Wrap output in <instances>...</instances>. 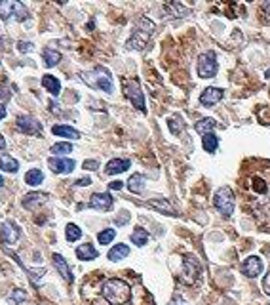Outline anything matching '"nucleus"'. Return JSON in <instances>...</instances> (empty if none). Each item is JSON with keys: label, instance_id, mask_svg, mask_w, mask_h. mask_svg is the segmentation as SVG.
Here are the masks:
<instances>
[{"label": "nucleus", "instance_id": "1", "mask_svg": "<svg viewBox=\"0 0 270 305\" xmlns=\"http://www.w3.org/2000/svg\"><path fill=\"white\" fill-rule=\"evenodd\" d=\"M238 185L245 214L261 229L270 231V160H245Z\"/></svg>", "mask_w": 270, "mask_h": 305}, {"label": "nucleus", "instance_id": "2", "mask_svg": "<svg viewBox=\"0 0 270 305\" xmlns=\"http://www.w3.org/2000/svg\"><path fill=\"white\" fill-rule=\"evenodd\" d=\"M101 296L111 305H126L131 300V286L122 278H109L101 286Z\"/></svg>", "mask_w": 270, "mask_h": 305}, {"label": "nucleus", "instance_id": "3", "mask_svg": "<svg viewBox=\"0 0 270 305\" xmlns=\"http://www.w3.org/2000/svg\"><path fill=\"white\" fill-rule=\"evenodd\" d=\"M152 33H154V23L147 17H141L137 21V27L133 31L131 38L128 40V46L133 50H145V46L149 44V38L152 36Z\"/></svg>", "mask_w": 270, "mask_h": 305}, {"label": "nucleus", "instance_id": "4", "mask_svg": "<svg viewBox=\"0 0 270 305\" xmlns=\"http://www.w3.org/2000/svg\"><path fill=\"white\" fill-rule=\"evenodd\" d=\"M80 78L84 80L88 86L103 90V92H107V94L113 92V76H111V73H109L105 67H97V69H93L91 73H82L80 74Z\"/></svg>", "mask_w": 270, "mask_h": 305}, {"label": "nucleus", "instance_id": "5", "mask_svg": "<svg viewBox=\"0 0 270 305\" xmlns=\"http://www.w3.org/2000/svg\"><path fill=\"white\" fill-rule=\"evenodd\" d=\"M122 88H124V96L128 98L129 102L133 103L135 109H139L141 113H147L145 107V96H143L141 84L137 78H122Z\"/></svg>", "mask_w": 270, "mask_h": 305}, {"label": "nucleus", "instance_id": "6", "mask_svg": "<svg viewBox=\"0 0 270 305\" xmlns=\"http://www.w3.org/2000/svg\"><path fill=\"white\" fill-rule=\"evenodd\" d=\"M213 204H215V208H217L225 218H228V216L234 212V206H236L234 191L230 189V187H227V185H225V187H219L213 197Z\"/></svg>", "mask_w": 270, "mask_h": 305}, {"label": "nucleus", "instance_id": "7", "mask_svg": "<svg viewBox=\"0 0 270 305\" xmlns=\"http://www.w3.org/2000/svg\"><path fill=\"white\" fill-rule=\"evenodd\" d=\"M29 17V12L25 8V4L21 2H14V0H4L0 2V19L4 21H25Z\"/></svg>", "mask_w": 270, "mask_h": 305}, {"label": "nucleus", "instance_id": "8", "mask_svg": "<svg viewBox=\"0 0 270 305\" xmlns=\"http://www.w3.org/2000/svg\"><path fill=\"white\" fill-rule=\"evenodd\" d=\"M217 54L215 52H206L198 58V74L202 78H211L217 74Z\"/></svg>", "mask_w": 270, "mask_h": 305}, {"label": "nucleus", "instance_id": "9", "mask_svg": "<svg viewBox=\"0 0 270 305\" xmlns=\"http://www.w3.org/2000/svg\"><path fill=\"white\" fill-rule=\"evenodd\" d=\"M200 273H202L200 262L194 256L186 254L185 258H183V280H185L186 284H194L200 278Z\"/></svg>", "mask_w": 270, "mask_h": 305}, {"label": "nucleus", "instance_id": "10", "mask_svg": "<svg viewBox=\"0 0 270 305\" xmlns=\"http://www.w3.org/2000/svg\"><path fill=\"white\" fill-rule=\"evenodd\" d=\"M17 128H19V132H23L27 136H40L42 134V124L36 118L27 115L17 116Z\"/></svg>", "mask_w": 270, "mask_h": 305}, {"label": "nucleus", "instance_id": "11", "mask_svg": "<svg viewBox=\"0 0 270 305\" xmlns=\"http://www.w3.org/2000/svg\"><path fill=\"white\" fill-rule=\"evenodd\" d=\"M19 237H21V229L15 225L14 221H4L2 223V227H0V238H2L4 244L12 246V244H15L19 240Z\"/></svg>", "mask_w": 270, "mask_h": 305}, {"label": "nucleus", "instance_id": "12", "mask_svg": "<svg viewBox=\"0 0 270 305\" xmlns=\"http://www.w3.org/2000/svg\"><path fill=\"white\" fill-rule=\"evenodd\" d=\"M225 98V92L221 90V88H206L204 92H202V96H200V103L204 105V107H213L217 103L221 102Z\"/></svg>", "mask_w": 270, "mask_h": 305}, {"label": "nucleus", "instance_id": "13", "mask_svg": "<svg viewBox=\"0 0 270 305\" xmlns=\"http://www.w3.org/2000/svg\"><path fill=\"white\" fill-rule=\"evenodd\" d=\"M113 203H114L113 197L109 193H95V195H91L88 206L90 208H95V210H101V212H107V210L113 208Z\"/></svg>", "mask_w": 270, "mask_h": 305}, {"label": "nucleus", "instance_id": "14", "mask_svg": "<svg viewBox=\"0 0 270 305\" xmlns=\"http://www.w3.org/2000/svg\"><path fill=\"white\" fill-rule=\"evenodd\" d=\"M242 273L245 276H249V278H255L263 273V262H261V258H257V256H249L245 262L242 263Z\"/></svg>", "mask_w": 270, "mask_h": 305}, {"label": "nucleus", "instance_id": "15", "mask_svg": "<svg viewBox=\"0 0 270 305\" xmlns=\"http://www.w3.org/2000/svg\"><path fill=\"white\" fill-rule=\"evenodd\" d=\"M48 164H50L52 172H56V174H71L76 166V162L71 159H50Z\"/></svg>", "mask_w": 270, "mask_h": 305}, {"label": "nucleus", "instance_id": "16", "mask_svg": "<svg viewBox=\"0 0 270 305\" xmlns=\"http://www.w3.org/2000/svg\"><path fill=\"white\" fill-rule=\"evenodd\" d=\"M129 166H131V162L128 159H113L107 162V168H105V172L109 175H116V174H122V172H126Z\"/></svg>", "mask_w": 270, "mask_h": 305}, {"label": "nucleus", "instance_id": "17", "mask_svg": "<svg viewBox=\"0 0 270 305\" xmlns=\"http://www.w3.org/2000/svg\"><path fill=\"white\" fill-rule=\"evenodd\" d=\"M48 203V195L46 193H29L23 197V201L21 204L29 208V210H32V208H36V206H42V204Z\"/></svg>", "mask_w": 270, "mask_h": 305}, {"label": "nucleus", "instance_id": "18", "mask_svg": "<svg viewBox=\"0 0 270 305\" xmlns=\"http://www.w3.org/2000/svg\"><path fill=\"white\" fill-rule=\"evenodd\" d=\"M52 260H54V265H56V269L59 271V275L63 276L67 282H72L71 267H69V263L65 262V258H63L61 254H54V256H52Z\"/></svg>", "mask_w": 270, "mask_h": 305}, {"label": "nucleus", "instance_id": "19", "mask_svg": "<svg viewBox=\"0 0 270 305\" xmlns=\"http://www.w3.org/2000/svg\"><path fill=\"white\" fill-rule=\"evenodd\" d=\"M149 206L158 210V212H162V214H166V216H177L173 204L168 199H152V201H149Z\"/></svg>", "mask_w": 270, "mask_h": 305}, {"label": "nucleus", "instance_id": "20", "mask_svg": "<svg viewBox=\"0 0 270 305\" xmlns=\"http://www.w3.org/2000/svg\"><path fill=\"white\" fill-rule=\"evenodd\" d=\"M97 256H99L97 250L93 248V244H90V242L80 244V246L76 248V258L82 260V262H91V260H95Z\"/></svg>", "mask_w": 270, "mask_h": 305}, {"label": "nucleus", "instance_id": "21", "mask_svg": "<svg viewBox=\"0 0 270 305\" xmlns=\"http://www.w3.org/2000/svg\"><path fill=\"white\" fill-rule=\"evenodd\" d=\"M54 136H59V137H67V139H80V132L74 130L72 126H65V124H56L54 128Z\"/></svg>", "mask_w": 270, "mask_h": 305}, {"label": "nucleus", "instance_id": "22", "mask_svg": "<svg viewBox=\"0 0 270 305\" xmlns=\"http://www.w3.org/2000/svg\"><path fill=\"white\" fill-rule=\"evenodd\" d=\"M164 8H166L168 15H171V17H185L188 14V10H186L181 2H166Z\"/></svg>", "mask_w": 270, "mask_h": 305}, {"label": "nucleus", "instance_id": "23", "mask_svg": "<svg viewBox=\"0 0 270 305\" xmlns=\"http://www.w3.org/2000/svg\"><path fill=\"white\" fill-rule=\"evenodd\" d=\"M145 181H147V177L143 174H133L131 177L128 179V189L131 191V193H143V189H145Z\"/></svg>", "mask_w": 270, "mask_h": 305}, {"label": "nucleus", "instance_id": "24", "mask_svg": "<svg viewBox=\"0 0 270 305\" xmlns=\"http://www.w3.org/2000/svg\"><path fill=\"white\" fill-rule=\"evenodd\" d=\"M42 86L46 88L52 96H59V92H61V84H59V80H57L56 76H52V74H44Z\"/></svg>", "mask_w": 270, "mask_h": 305}, {"label": "nucleus", "instance_id": "25", "mask_svg": "<svg viewBox=\"0 0 270 305\" xmlns=\"http://www.w3.org/2000/svg\"><path fill=\"white\" fill-rule=\"evenodd\" d=\"M202 145H204V151H208V153H215L217 147H219V137L215 136L213 132H210V134L202 136Z\"/></svg>", "mask_w": 270, "mask_h": 305}, {"label": "nucleus", "instance_id": "26", "mask_svg": "<svg viewBox=\"0 0 270 305\" xmlns=\"http://www.w3.org/2000/svg\"><path fill=\"white\" fill-rule=\"evenodd\" d=\"M129 254V248L126 244H116L109 250V260L111 262H120V260H124L126 256Z\"/></svg>", "mask_w": 270, "mask_h": 305}, {"label": "nucleus", "instance_id": "27", "mask_svg": "<svg viewBox=\"0 0 270 305\" xmlns=\"http://www.w3.org/2000/svg\"><path fill=\"white\" fill-rule=\"evenodd\" d=\"M215 126H217V122H215L213 118H202V120H198V122L194 124V130L198 132L200 136H206V134L213 132Z\"/></svg>", "mask_w": 270, "mask_h": 305}, {"label": "nucleus", "instance_id": "28", "mask_svg": "<svg viewBox=\"0 0 270 305\" xmlns=\"http://www.w3.org/2000/svg\"><path fill=\"white\" fill-rule=\"evenodd\" d=\"M0 170H4V172H8V174H15L17 170H19V162L12 157H8V155H4L2 159H0Z\"/></svg>", "mask_w": 270, "mask_h": 305}, {"label": "nucleus", "instance_id": "29", "mask_svg": "<svg viewBox=\"0 0 270 305\" xmlns=\"http://www.w3.org/2000/svg\"><path fill=\"white\" fill-rule=\"evenodd\" d=\"M59 61H61V54L57 50H50V48L44 50V63H46V67H56Z\"/></svg>", "mask_w": 270, "mask_h": 305}, {"label": "nucleus", "instance_id": "30", "mask_svg": "<svg viewBox=\"0 0 270 305\" xmlns=\"http://www.w3.org/2000/svg\"><path fill=\"white\" fill-rule=\"evenodd\" d=\"M131 242H133L135 246H145V244L149 242V233L145 231L143 227H137L135 231L131 233Z\"/></svg>", "mask_w": 270, "mask_h": 305}, {"label": "nucleus", "instance_id": "31", "mask_svg": "<svg viewBox=\"0 0 270 305\" xmlns=\"http://www.w3.org/2000/svg\"><path fill=\"white\" fill-rule=\"evenodd\" d=\"M25 181H27L29 185H40V183L44 181L42 170H38V168H32V170H29L27 174H25Z\"/></svg>", "mask_w": 270, "mask_h": 305}, {"label": "nucleus", "instance_id": "32", "mask_svg": "<svg viewBox=\"0 0 270 305\" xmlns=\"http://www.w3.org/2000/svg\"><path fill=\"white\" fill-rule=\"evenodd\" d=\"M65 237H67V240H69V242H76V240L82 237V231H80V227H78V225L69 223V225L65 227Z\"/></svg>", "mask_w": 270, "mask_h": 305}, {"label": "nucleus", "instance_id": "33", "mask_svg": "<svg viewBox=\"0 0 270 305\" xmlns=\"http://www.w3.org/2000/svg\"><path fill=\"white\" fill-rule=\"evenodd\" d=\"M52 153L57 155V157L69 155V153H72V145L71 143H67V141H63V143H56V145H52Z\"/></svg>", "mask_w": 270, "mask_h": 305}, {"label": "nucleus", "instance_id": "34", "mask_svg": "<svg viewBox=\"0 0 270 305\" xmlns=\"http://www.w3.org/2000/svg\"><path fill=\"white\" fill-rule=\"evenodd\" d=\"M114 237H116V231L114 229H105V231H101L99 235H97V240H99V244H111L114 240Z\"/></svg>", "mask_w": 270, "mask_h": 305}, {"label": "nucleus", "instance_id": "35", "mask_svg": "<svg viewBox=\"0 0 270 305\" xmlns=\"http://www.w3.org/2000/svg\"><path fill=\"white\" fill-rule=\"evenodd\" d=\"M168 126H170V130H171V134H175V136H179L181 132H183V128H185V122L179 118H170L168 120Z\"/></svg>", "mask_w": 270, "mask_h": 305}, {"label": "nucleus", "instance_id": "36", "mask_svg": "<svg viewBox=\"0 0 270 305\" xmlns=\"http://www.w3.org/2000/svg\"><path fill=\"white\" fill-rule=\"evenodd\" d=\"M27 300V292L25 290H19V288H15L14 292H12V304H23Z\"/></svg>", "mask_w": 270, "mask_h": 305}, {"label": "nucleus", "instance_id": "37", "mask_svg": "<svg viewBox=\"0 0 270 305\" xmlns=\"http://www.w3.org/2000/svg\"><path fill=\"white\" fill-rule=\"evenodd\" d=\"M261 14H263V21L270 23V2H263L261 4Z\"/></svg>", "mask_w": 270, "mask_h": 305}, {"label": "nucleus", "instance_id": "38", "mask_svg": "<svg viewBox=\"0 0 270 305\" xmlns=\"http://www.w3.org/2000/svg\"><path fill=\"white\" fill-rule=\"evenodd\" d=\"M84 168L86 170H97V168H99V162H97V160H86Z\"/></svg>", "mask_w": 270, "mask_h": 305}, {"label": "nucleus", "instance_id": "39", "mask_svg": "<svg viewBox=\"0 0 270 305\" xmlns=\"http://www.w3.org/2000/svg\"><path fill=\"white\" fill-rule=\"evenodd\" d=\"M263 290H265L267 296H270V273L265 276V280H263Z\"/></svg>", "mask_w": 270, "mask_h": 305}, {"label": "nucleus", "instance_id": "40", "mask_svg": "<svg viewBox=\"0 0 270 305\" xmlns=\"http://www.w3.org/2000/svg\"><path fill=\"white\" fill-rule=\"evenodd\" d=\"M90 183H91V179H90V177H82V179H78L74 185H76V187H86V185H90Z\"/></svg>", "mask_w": 270, "mask_h": 305}, {"label": "nucleus", "instance_id": "41", "mask_svg": "<svg viewBox=\"0 0 270 305\" xmlns=\"http://www.w3.org/2000/svg\"><path fill=\"white\" fill-rule=\"evenodd\" d=\"M17 48H19L21 52H30V50H32V46H30L29 42H19L17 44Z\"/></svg>", "mask_w": 270, "mask_h": 305}, {"label": "nucleus", "instance_id": "42", "mask_svg": "<svg viewBox=\"0 0 270 305\" xmlns=\"http://www.w3.org/2000/svg\"><path fill=\"white\" fill-rule=\"evenodd\" d=\"M122 187H124V183H122V181H113V183L109 185V189H113V191H120Z\"/></svg>", "mask_w": 270, "mask_h": 305}, {"label": "nucleus", "instance_id": "43", "mask_svg": "<svg viewBox=\"0 0 270 305\" xmlns=\"http://www.w3.org/2000/svg\"><path fill=\"white\" fill-rule=\"evenodd\" d=\"M128 219H129V214H128V212H124V216H122V218H120V219H116V223L120 225V223H124V221H128Z\"/></svg>", "mask_w": 270, "mask_h": 305}, {"label": "nucleus", "instance_id": "44", "mask_svg": "<svg viewBox=\"0 0 270 305\" xmlns=\"http://www.w3.org/2000/svg\"><path fill=\"white\" fill-rule=\"evenodd\" d=\"M2 151H6V139H4V136H0V153Z\"/></svg>", "mask_w": 270, "mask_h": 305}, {"label": "nucleus", "instance_id": "45", "mask_svg": "<svg viewBox=\"0 0 270 305\" xmlns=\"http://www.w3.org/2000/svg\"><path fill=\"white\" fill-rule=\"evenodd\" d=\"M4 116H6V105H2V103H0V120H2Z\"/></svg>", "mask_w": 270, "mask_h": 305}, {"label": "nucleus", "instance_id": "46", "mask_svg": "<svg viewBox=\"0 0 270 305\" xmlns=\"http://www.w3.org/2000/svg\"><path fill=\"white\" fill-rule=\"evenodd\" d=\"M168 305H185V304H183L181 300H173V302H170Z\"/></svg>", "mask_w": 270, "mask_h": 305}, {"label": "nucleus", "instance_id": "47", "mask_svg": "<svg viewBox=\"0 0 270 305\" xmlns=\"http://www.w3.org/2000/svg\"><path fill=\"white\" fill-rule=\"evenodd\" d=\"M2 185H4V179H2V175H0V187H2Z\"/></svg>", "mask_w": 270, "mask_h": 305}, {"label": "nucleus", "instance_id": "48", "mask_svg": "<svg viewBox=\"0 0 270 305\" xmlns=\"http://www.w3.org/2000/svg\"><path fill=\"white\" fill-rule=\"evenodd\" d=\"M267 78H270V69L267 71Z\"/></svg>", "mask_w": 270, "mask_h": 305}]
</instances>
